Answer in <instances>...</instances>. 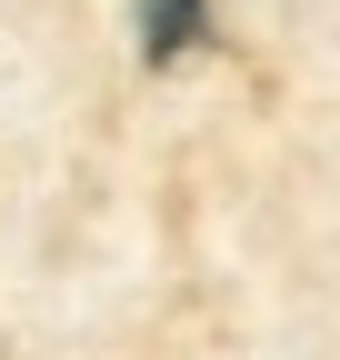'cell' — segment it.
Listing matches in <instances>:
<instances>
[{"label":"cell","mask_w":340,"mask_h":360,"mask_svg":"<svg viewBox=\"0 0 340 360\" xmlns=\"http://www.w3.org/2000/svg\"><path fill=\"white\" fill-rule=\"evenodd\" d=\"M210 40V0H140V60H190Z\"/></svg>","instance_id":"obj_1"}]
</instances>
